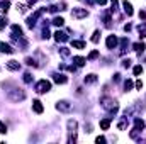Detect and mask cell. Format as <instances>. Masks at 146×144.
Returning a JSON list of instances; mask_svg holds the SVG:
<instances>
[{"label": "cell", "instance_id": "6da1fadb", "mask_svg": "<svg viewBox=\"0 0 146 144\" xmlns=\"http://www.w3.org/2000/svg\"><path fill=\"white\" fill-rule=\"evenodd\" d=\"M49 88H51V85H49V81H46V80H41V81L38 83V92H39V93L48 92Z\"/></svg>", "mask_w": 146, "mask_h": 144}, {"label": "cell", "instance_id": "7a4b0ae2", "mask_svg": "<svg viewBox=\"0 0 146 144\" xmlns=\"http://www.w3.org/2000/svg\"><path fill=\"white\" fill-rule=\"evenodd\" d=\"M116 44H117V39L114 37V36H110V37L107 39V46H109V48H110V49H112V48H114V46H116Z\"/></svg>", "mask_w": 146, "mask_h": 144}, {"label": "cell", "instance_id": "3957f363", "mask_svg": "<svg viewBox=\"0 0 146 144\" xmlns=\"http://www.w3.org/2000/svg\"><path fill=\"white\" fill-rule=\"evenodd\" d=\"M32 107H34V110H36L38 114H41V112H43V105H41V102H39V100H36Z\"/></svg>", "mask_w": 146, "mask_h": 144}, {"label": "cell", "instance_id": "277c9868", "mask_svg": "<svg viewBox=\"0 0 146 144\" xmlns=\"http://www.w3.org/2000/svg\"><path fill=\"white\" fill-rule=\"evenodd\" d=\"M0 51H3V53H12L10 46L9 44H3V42H0Z\"/></svg>", "mask_w": 146, "mask_h": 144}, {"label": "cell", "instance_id": "5b68a950", "mask_svg": "<svg viewBox=\"0 0 146 144\" xmlns=\"http://www.w3.org/2000/svg\"><path fill=\"white\" fill-rule=\"evenodd\" d=\"M9 70H19V63L17 61H9Z\"/></svg>", "mask_w": 146, "mask_h": 144}, {"label": "cell", "instance_id": "8992f818", "mask_svg": "<svg viewBox=\"0 0 146 144\" xmlns=\"http://www.w3.org/2000/svg\"><path fill=\"white\" fill-rule=\"evenodd\" d=\"M124 10L127 12V15H131V14H133V7H131V3L124 2Z\"/></svg>", "mask_w": 146, "mask_h": 144}, {"label": "cell", "instance_id": "52a82bcc", "mask_svg": "<svg viewBox=\"0 0 146 144\" xmlns=\"http://www.w3.org/2000/svg\"><path fill=\"white\" fill-rule=\"evenodd\" d=\"M54 81H56V83H65V81H66V78L61 76V75H58V76H54Z\"/></svg>", "mask_w": 146, "mask_h": 144}, {"label": "cell", "instance_id": "ba28073f", "mask_svg": "<svg viewBox=\"0 0 146 144\" xmlns=\"http://www.w3.org/2000/svg\"><path fill=\"white\" fill-rule=\"evenodd\" d=\"M109 125H110V120H107V119L100 122V127H102V129H109Z\"/></svg>", "mask_w": 146, "mask_h": 144}, {"label": "cell", "instance_id": "9c48e42d", "mask_svg": "<svg viewBox=\"0 0 146 144\" xmlns=\"http://www.w3.org/2000/svg\"><path fill=\"white\" fill-rule=\"evenodd\" d=\"M73 14H75L77 17H83V15H87V12H85V10H75Z\"/></svg>", "mask_w": 146, "mask_h": 144}, {"label": "cell", "instance_id": "30bf717a", "mask_svg": "<svg viewBox=\"0 0 146 144\" xmlns=\"http://www.w3.org/2000/svg\"><path fill=\"white\" fill-rule=\"evenodd\" d=\"M58 108H61V110H68L70 105H66V102H61V104H58Z\"/></svg>", "mask_w": 146, "mask_h": 144}, {"label": "cell", "instance_id": "8fae6325", "mask_svg": "<svg viewBox=\"0 0 146 144\" xmlns=\"http://www.w3.org/2000/svg\"><path fill=\"white\" fill-rule=\"evenodd\" d=\"M75 63H77L78 66H82V65L85 63V59H83V58H80V56H77V58H75Z\"/></svg>", "mask_w": 146, "mask_h": 144}, {"label": "cell", "instance_id": "7c38bea8", "mask_svg": "<svg viewBox=\"0 0 146 144\" xmlns=\"http://www.w3.org/2000/svg\"><path fill=\"white\" fill-rule=\"evenodd\" d=\"M95 80H97V78H95V75H88V76L85 78V81H88V83H94Z\"/></svg>", "mask_w": 146, "mask_h": 144}, {"label": "cell", "instance_id": "4fadbf2b", "mask_svg": "<svg viewBox=\"0 0 146 144\" xmlns=\"http://www.w3.org/2000/svg\"><path fill=\"white\" fill-rule=\"evenodd\" d=\"M134 49H136V51H141V53H143V49H145V44H143V42H141V44H134Z\"/></svg>", "mask_w": 146, "mask_h": 144}, {"label": "cell", "instance_id": "5bb4252c", "mask_svg": "<svg viewBox=\"0 0 146 144\" xmlns=\"http://www.w3.org/2000/svg\"><path fill=\"white\" fill-rule=\"evenodd\" d=\"M63 22H65V20L61 19V17H56V19H54V24H56V26H63Z\"/></svg>", "mask_w": 146, "mask_h": 144}, {"label": "cell", "instance_id": "9a60e30c", "mask_svg": "<svg viewBox=\"0 0 146 144\" xmlns=\"http://www.w3.org/2000/svg\"><path fill=\"white\" fill-rule=\"evenodd\" d=\"M73 46H75V48H83V42H80V41H73Z\"/></svg>", "mask_w": 146, "mask_h": 144}, {"label": "cell", "instance_id": "2e32d148", "mask_svg": "<svg viewBox=\"0 0 146 144\" xmlns=\"http://www.w3.org/2000/svg\"><path fill=\"white\" fill-rule=\"evenodd\" d=\"M141 71H143V68H141V66H136V68H134V75H139Z\"/></svg>", "mask_w": 146, "mask_h": 144}, {"label": "cell", "instance_id": "e0dca14e", "mask_svg": "<svg viewBox=\"0 0 146 144\" xmlns=\"http://www.w3.org/2000/svg\"><path fill=\"white\" fill-rule=\"evenodd\" d=\"M92 41H94V42H97V41H98V31L95 32V34H94V37H92Z\"/></svg>", "mask_w": 146, "mask_h": 144}, {"label": "cell", "instance_id": "ac0fdd59", "mask_svg": "<svg viewBox=\"0 0 146 144\" xmlns=\"http://www.w3.org/2000/svg\"><path fill=\"white\" fill-rule=\"evenodd\" d=\"M5 131H7V127H5V125L0 122V132H5Z\"/></svg>", "mask_w": 146, "mask_h": 144}, {"label": "cell", "instance_id": "d6986e66", "mask_svg": "<svg viewBox=\"0 0 146 144\" xmlns=\"http://www.w3.org/2000/svg\"><path fill=\"white\" fill-rule=\"evenodd\" d=\"M98 3H105V2H107V0H97Z\"/></svg>", "mask_w": 146, "mask_h": 144}]
</instances>
